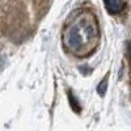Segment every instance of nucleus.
Instances as JSON below:
<instances>
[{"label":"nucleus","instance_id":"nucleus-1","mask_svg":"<svg viewBox=\"0 0 131 131\" xmlns=\"http://www.w3.org/2000/svg\"><path fill=\"white\" fill-rule=\"evenodd\" d=\"M94 34L93 25L89 23H80L72 26V29L67 33V45L71 49H80L86 39H89Z\"/></svg>","mask_w":131,"mask_h":131},{"label":"nucleus","instance_id":"nucleus-4","mask_svg":"<svg viewBox=\"0 0 131 131\" xmlns=\"http://www.w3.org/2000/svg\"><path fill=\"white\" fill-rule=\"evenodd\" d=\"M127 50H128V54H130V57H131V42L128 43V46H127Z\"/></svg>","mask_w":131,"mask_h":131},{"label":"nucleus","instance_id":"nucleus-2","mask_svg":"<svg viewBox=\"0 0 131 131\" xmlns=\"http://www.w3.org/2000/svg\"><path fill=\"white\" fill-rule=\"evenodd\" d=\"M104 5L107 8V10L110 13H115V12H121V10L126 7V3L115 0V2H105Z\"/></svg>","mask_w":131,"mask_h":131},{"label":"nucleus","instance_id":"nucleus-3","mask_svg":"<svg viewBox=\"0 0 131 131\" xmlns=\"http://www.w3.org/2000/svg\"><path fill=\"white\" fill-rule=\"evenodd\" d=\"M106 86H107V79H104L100 84V86H98V93H100L101 96L105 94V91H106Z\"/></svg>","mask_w":131,"mask_h":131}]
</instances>
